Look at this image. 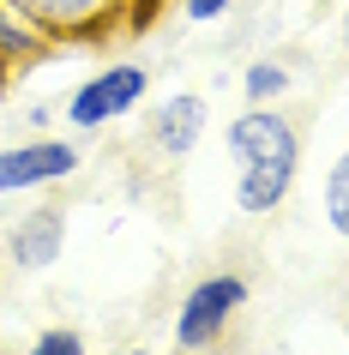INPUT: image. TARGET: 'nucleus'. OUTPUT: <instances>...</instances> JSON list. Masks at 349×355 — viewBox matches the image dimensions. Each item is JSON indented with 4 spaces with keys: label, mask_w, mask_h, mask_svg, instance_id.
<instances>
[{
    "label": "nucleus",
    "mask_w": 349,
    "mask_h": 355,
    "mask_svg": "<svg viewBox=\"0 0 349 355\" xmlns=\"http://www.w3.org/2000/svg\"><path fill=\"white\" fill-rule=\"evenodd\" d=\"M67 253V211L60 205H31L19 223L6 229V259L12 271H49V265Z\"/></svg>",
    "instance_id": "obj_7"
},
{
    "label": "nucleus",
    "mask_w": 349,
    "mask_h": 355,
    "mask_svg": "<svg viewBox=\"0 0 349 355\" xmlns=\"http://www.w3.org/2000/svg\"><path fill=\"white\" fill-rule=\"evenodd\" d=\"M337 42H343V55H349V6H343V24H337Z\"/></svg>",
    "instance_id": "obj_15"
},
{
    "label": "nucleus",
    "mask_w": 349,
    "mask_h": 355,
    "mask_svg": "<svg viewBox=\"0 0 349 355\" xmlns=\"http://www.w3.org/2000/svg\"><path fill=\"white\" fill-rule=\"evenodd\" d=\"M157 6H163V0H133V31H139V24H151V19H157Z\"/></svg>",
    "instance_id": "obj_14"
},
{
    "label": "nucleus",
    "mask_w": 349,
    "mask_h": 355,
    "mask_svg": "<svg viewBox=\"0 0 349 355\" xmlns=\"http://www.w3.org/2000/svg\"><path fill=\"white\" fill-rule=\"evenodd\" d=\"M229 157L241 163H283V168H301V132L283 109H241L223 132Z\"/></svg>",
    "instance_id": "obj_5"
},
{
    "label": "nucleus",
    "mask_w": 349,
    "mask_h": 355,
    "mask_svg": "<svg viewBox=\"0 0 349 355\" xmlns=\"http://www.w3.org/2000/svg\"><path fill=\"white\" fill-rule=\"evenodd\" d=\"M109 355H151V349H109Z\"/></svg>",
    "instance_id": "obj_16"
},
{
    "label": "nucleus",
    "mask_w": 349,
    "mask_h": 355,
    "mask_svg": "<svg viewBox=\"0 0 349 355\" xmlns=\"http://www.w3.org/2000/svg\"><path fill=\"white\" fill-rule=\"evenodd\" d=\"M181 355H193V349H181Z\"/></svg>",
    "instance_id": "obj_17"
},
{
    "label": "nucleus",
    "mask_w": 349,
    "mask_h": 355,
    "mask_svg": "<svg viewBox=\"0 0 349 355\" xmlns=\"http://www.w3.org/2000/svg\"><path fill=\"white\" fill-rule=\"evenodd\" d=\"M78 163H85V150L73 139H19V145H0V199L73 181Z\"/></svg>",
    "instance_id": "obj_3"
},
{
    "label": "nucleus",
    "mask_w": 349,
    "mask_h": 355,
    "mask_svg": "<svg viewBox=\"0 0 349 355\" xmlns=\"http://www.w3.org/2000/svg\"><path fill=\"white\" fill-rule=\"evenodd\" d=\"M205 132H211V103L199 91H175L145 114V139L157 157H193Z\"/></svg>",
    "instance_id": "obj_6"
},
{
    "label": "nucleus",
    "mask_w": 349,
    "mask_h": 355,
    "mask_svg": "<svg viewBox=\"0 0 349 355\" xmlns=\"http://www.w3.org/2000/svg\"><path fill=\"white\" fill-rule=\"evenodd\" d=\"M247 301H253V283L241 271H205V277H193V289L175 307V349L211 355L229 337V325L241 319Z\"/></svg>",
    "instance_id": "obj_1"
},
{
    "label": "nucleus",
    "mask_w": 349,
    "mask_h": 355,
    "mask_svg": "<svg viewBox=\"0 0 349 355\" xmlns=\"http://www.w3.org/2000/svg\"><path fill=\"white\" fill-rule=\"evenodd\" d=\"M145 85H151L145 60H109V67H96V73L85 78V85H73V96H67V127L96 132V127L127 121V114L145 103Z\"/></svg>",
    "instance_id": "obj_2"
},
{
    "label": "nucleus",
    "mask_w": 349,
    "mask_h": 355,
    "mask_svg": "<svg viewBox=\"0 0 349 355\" xmlns=\"http://www.w3.org/2000/svg\"><path fill=\"white\" fill-rule=\"evenodd\" d=\"M319 205H325V223L337 229L349 241V150L337 157V163L325 168V187H319Z\"/></svg>",
    "instance_id": "obj_11"
},
{
    "label": "nucleus",
    "mask_w": 349,
    "mask_h": 355,
    "mask_svg": "<svg viewBox=\"0 0 349 355\" xmlns=\"http://www.w3.org/2000/svg\"><path fill=\"white\" fill-rule=\"evenodd\" d=\"M49 42H55L49 31H37V24L24 19L12 0H0V78L19 73V67H31V60L49 49Z\"/></svg>",
    "instance_id": "obj_9"
},
{
    "label": "nucleus",
    "mask_w": 349,
    "mask_h": 355,
    "mask_svg": "<svg viewBox=\"0 0 349 355\" xmlns=\"http://www.w3.org/2000/svg\"><path fill=\"white\" fill-rule=\"evenodd\" d=\"M295 175H301V168H283V163H241V175H235V211H241V217H271V211L289 199Z\"/></svg>",
    "instance_id": "obj_8"
},
{
    "label": "nucleus",
    "mask_w": 349,
    "mask_h": 355,
    "mask_svg": "<svg viewBox=\"0 0 349 355\" xmlns=\"http://www.w3.org/2000/svg\"><path fill=\"white\" fill-rule=\"evenodd\" d=\"M289 91H295V73L283 60H247V67H241V96H247V109H277Z\"/></svg>",
    "instance_id": "obj_10"
},
{
    "label": "nucleus",
    "mask_w": 349,
    "mask_h": 355,
    "mask_svg": "<svg viewBox=\"0 0 349 355\" xmlns=\"http://www.w3.org/2000/svg\"><path fill=\"white\" fill-rule=\"evenodd\" d=\"M24 355H91V349H85V331H78V325H49V331L31 337Z\"/></svg>",
    "instance_id": "obj_12"
},
{
    "label": "nucleus",
    "mask_w": 349,
    "mask_h": 355,
    "mask_svg": "<svg viewBox=\"0 0 349 355\" xmlns=\"http://www.w3.org/2000/svg\"><path fill=\"white\" fill-rule=\"evenodd\" d=\"M24 19L49 31V37H114V31H133V0H12Z\"/></svg>",
    "instance_id": "obj_4"
},
{
    "label": "nucleus",
    "mask_w": 349,
    "mask_h": 355,
    "mask_svg": "<svg viewBox=\"0 0 349 355\" xmlns=\"http://www.w3.org/2000/svg\"><path fill=\"white\" fill-rule=\"evenodd\" d=\"M229 6H235V0H181V12H187L193 24H217Z\"/></svg>",
    "instance_id": "obj_13"
}]
</instances>
